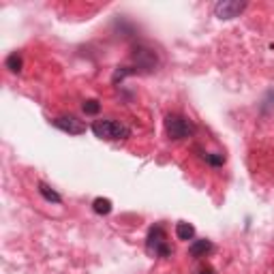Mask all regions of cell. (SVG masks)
Masks as SVG:
<instances>
[{
    "label": "cell",
    "mask_w": 274,
    "mask_h": 274,
    "mask_svg": "<svg viewBox=\"0 0 274 274\" xmlns=\"http://www.w3.org/2000/svg\"><path fill=\"white\" fill-rule=\"evenodd\" d=\"M52 124L56 129L65 131V133H69V135H81V133H86V124L81 122V120H77L75 116H58V118H54V120H52Z\"/></svg>",
    "instance_id": "cell-5"
},
{
    "label": "cell",
    "mask_w": 274,
    "mask_h": 274,
    "mask_svg": "<svg viewBox=\"0 0 274 274\" xmlns=\"http://www.w3.org/2000/svg\"><path fill=\"white\" fill-rule=\"evenodd\" d=\"M204 161L210 163V165H214V167H221V165L225 163V157H223V154H217V152H206L204 154Z\"/></svg>",
    "instance_id": "cell-13"
},
{
    "label": "cell",
    "mask_w": 274,
    "mask_h": 274,
    "mask_svg": "<svg viewBox=\"0 0 274 274\" xmlns=\"http://www.w3.org/2000/svg\"><path fill=\"white\" fill-rule=\"evenodd\" d=\"M146 251H148L150 255H154V257H163V259L172 257L174 248L170 246L167 234H165V229H163L161 223L152 225V227L148 229V236H146Z\"/></svg>",
    "instance_id": "cell-1"
},
{
    "label": "cell",
    "mask_w": 274,
    "mask_h": 274,
    "mask_svg": "<svg viewBox=\"0 0 274 274\" xmlns=\"http://www.w3.org/2000/svg\"><path fill=\"white\" fill-rule=\"evenodd\" d=\"M37 191H39V195L47 201V204H62V197L58 191H54L50 184H45V182H39L37 184Z\"/></svg>",
    "instance_id": "cell-8"
},
{
    "label": "cell",
    "mask_w": 274,
    "mask_h": 274,
    "mask_svg": "<svg viewBox=\"0 0 274 274\" xmlns=\"http://www.w3.org/2000/svg\"><path fill=\"white\" fill-rule=\"evenodd\" d=\"M214 251V244L210 242V240H195L193 244L188 246V255L193 257V259H201V257H206V255H210Z\"/></svg>",
    "instance_id": "cell-7"
},
{
    "label": "cell",
    "mask_w": 274,
    "mask_h": 274,
    "mask_svg": "<svg viewBox=\"0 0 274 274\" xmlns=\"http://www.w3.org/2000/svg\"><path fill=\"white\" fill-rule=\"evenodd\" d=\"M199 274H217V272H214V268L206 266V268H201V270H199Z\"/></svg>",
    "instance_id": "cell-14"
},
{
    "label": "cell",
    "mask_w": 274,
    "mask_h": 274,
    "mask_svg": "<svg viewBox=\"0 0 274 274\" xmlns=\"http://www.w3.org/2000/svg\"><path fill=\"white\" fill-rule=\"evenodd\" d=\"M165 131H167V135L172 139L178 141V139H186V137L193 135L195 127L188 118H184L180 114H170L167 118H165Z\"/></svg>",
    "instance_id": "cell-3"
},
{
    "label": "cell",
    "mask_w": 274,
    "mask_h": 274,
    "mask_svg": "<svg viewBox=\"0 0 274 274\" xmlns=\"http://www.w3.org/2000/svg\"><path fill=\"white\" fill-rule=\"evenodd\" d=\"M22 65H24V60H22V54L19 52H11L7 56V60H5V67L11 71V73H19Z\"/></svg>",
    "instance_id": "cell-10"
},
{
    "label": "cell",
    "mask_w": 274,
    "mask_h": 274,
    "mask_svg": "<svg viewBox=\"0 0 274 274\" xmlns=\"http://www.w3.org/2000/svg\"><path fill=\"white\" fill-rule=\"evenodd\" d=\"M99 112H101V103H99L97 99L84 101V114H86V116H97Z\"/></svg>",
    "instance_id": "cell-12"
},
{
    "label": "cell",
    "mask_w": 274,
    "mask_h": 274,
    "mask_svg": "<svg viewBox=\"0 0 274 274\" xmlns=\"http://www.w3.org/2000/svg\"><path fill=\"white\" fill-rule=\"evenodd\" d=\"M92 210L101 214V217H105V214H110L112 212V199H107V197H97L92 201Z\"/></svg>",
    "instance_id": "cell-11"
},
{
    "label": "cell",
    "mask_w": 274,
    "mask_h": 274,
    "mask_svg": "<svg viewBox=\"0 0 274 274\" xmlns=\"http://www.w3.org/2000/svg\"><path fill=\"white\" fill-rule=\"evenodd\" d=\"M133 60H135V71H154L159 65L157 60V54L152 50H146V47H139L133 54Z\"/></svg>",
    "instance_id": "cell-6"
},
{
    "label": "cell",
    "mask_w": 274,
    "mask_h": 274,
    "mask_svg": "<svg viewBox=\"0 0 274 274\" xmlns=\"http://www.w3.org/2000/svg\"><path fill=\"white\" fill-rule=\"evenodd\" d=\"M246 9V3H238V0H221L214 5V15L219 19H234L240 17V13Z\"/></svg>",
    "instance_id": "cell-4"
},
{
    "label": "cell",
    "mask_w": 274,
    "mask_h": 274,
    "mask_svg": "<svg viewBox=\"0 0 274 274\" xmlns=\"http://www.w3.org/2000/svg\"><path fill=\"white\" fill-rule=\"evenodd\" d=\"M92 133L99 139H107V141H116V139H127L131 135V129L118 120H97L92 122Z\"/></svg>",
    "instance_id": "cell-2"
},
{
    "label": "cell",
    "mask_w": 274,
    "mask_h": 274,
    "mask_svg": "<svg viewBox=\"0 0 274 274\" xmlns=\"http://www.w3.org/2000/svg\"><path fill=\"white\" fill-rule=\"evenodd\" d=\"M176 236H178V240L188 242V240H193V238H195V227L191 223L180 221V223L176 225Z\"/></svg>",
    "instance_id": "cell-9"
}]
</instances>
